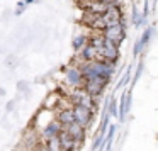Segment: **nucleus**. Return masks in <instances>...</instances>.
<instances>
[{"label":"nucleus","instance_id":"obj_1","mask_svg":"<svg viewBox=\"0 0 158 151\" xmlns=\"http://www.w3.org/2000/svg\"><path fill=\"white\" fill-rule=\"evenodd\" d=\"M107 80L109 78H104V76H94V78H90V80H83L82 88L85 90L89 95H92L94 99H97V97L102 93L104 87L107 85Z\"/></svg>","mask_w":158,"mask_h":151},{"label":"nucleus","instance_id":"obj_2","mask_svg":"<svg viewBox=\"0 0 158 151\" xmlns=\"http://www.w3.org/2000/svg\"><path fill=\"white\" fill-rule=\"evenodd\" d=\"M63 131V126L58 122V120H53V122H49L48 126L44 127L43 131H39V137H41L43 141H49V139H53V137H58L60 136V133Z\"/></svg>","mask_w":158,"mask_h":151},{"label":"nucleus","instance_id":"obj_3","mask_svg":"<svg viewBox=\"0 0 158 151\" xmlns=\"http://www.w3.org/2000/svg\"><path fill=\"white\" fill-rule=\"evenodd\" d=\"M73 114H75V122H78L82 127H87L92 120V116L94 112L87 107H82V105H73Z\"/></svg>","mask_w":158,"mask_h":151},{"label":"nucleus","instance_id":"obj_4","mask_svg":"<svg viewBox=\"0 0 158 151\" xmlns=\"http://www.w3.org/2000/svg\"><path fill=\"white\" fill-rule=\"evenodd\" d=\"M102 36L106 39H109V41H112L114 44H119V43L124 39V27H123V24L106 27V31L102 32Z\"/></svg>","mask_w":158,"mask_h":151},{"label":"nucleus","instance_id":"obj_5","mask_svg":"<svg viewBox=\"0 0 158 151\" xmlns=\"http://www.w3.org/2000/svg\"><path fill=\"white\" fill-rule=\"evenodd\" d=\"M104 17V21H106V24H107V27L109 26H117V24H123V15H121V9H119V5H110L109 7V10L106 12V14L102 15Z\"/></svg>","mask_w":158,"mask_h":151},{"label":"nucleus","instance_id":"obj_6","mask_svg":"<svg viewBox=\"0 0 158 151\" xmlns=\"http://www.w3.org/2000/svg\"><path fill=\"white\" fill-rule=\"evenodd\" d=\"M63 129H65L78 144L83 143V139H85V127H82L78 122H73V124H70V126H65Z\"/></svg>","mask_w":158,"mask_h":151},{"label":"nucleus","instance_id":"obj_7","mask_svg":"<svg viewBox=\"0 0 158 151\" xmlns=\"http://www.w3.org/2000/svg\"><path fill=\"white\" fill-rule=\"evenodd\" d=\"M58 141H60V146H61V149H63V151H73V149H77V148L80 146V144L77 143V141L73 139V137L70 136V134L66 133L65 129H63L61 133H60Z\"/></svg>","mask_w":158,"mask_h":151},{"label":"nucleus","instance_id":"obj_8","mask_svg":"<svg viewBox=\"0 0 158 151\" xmlns=\"http://www.w3.org/2000/svg\"><path fill=\"white\" fill-rule=\"evenodd\" d=\"M66 82L75 88L83 87V75L80 71V68H70L68 73H66Z\"/></svg>","mask_w":158,"mask_h":151},{"label":"nucleus","instance_id":"obj_9","mask_svg":"<svg viewBox=\"0 0 158 151\" xmlns=\"http://www.w3.org/2000/svg\"><path fill=\"white\" fill-rule=\"evenodd\" d=\"M56 120L61 124L63 127L70 126V124L75 122V114H73V107L72 109H61L58 114H56Z\"/></svg>","mask_w":158,"mask_h":151},{"label":"nucleus","instance_id":"obj_10","mask_svg":"<svg viewBox=\"0 0 158 151\" xmlns=\"http://www.w3.org/2000/svg\"><path fill=\"white\" fill-rule=\"evenodd\" d=\"M82 58L85 59V63L95 61V59H99V51H97L95 48H92L90 44H87V46H83V49H82Z\"/></svg>","mask_w":158,"mask_h":151},{"label":"nucleus","instance_id":"obj_11","mask_svg":"<svg viewBox=\"0 0 158 151\" xmlns=\"http://www.w3.org/2000/svg\"><path fill=\"white\" fill-rule=\"evenodd\" d=\"M89 44L92 46V48H95L97 51H100V49L104 48V44H106V38H104L102 34H99V36H94V38H90Z\"/></svg>","mask_w":158,"mask_h":151},{"label":"nucleus","instance_id":"obj_12","mask_svg":"<svg viewBox=\"0 0 158 151\" xmlns=\"http://www.w3.org/2000/svg\"><path fill=\"white\" fill-rule=\"evenodd\" d=\"M85 43H87L85 36H78V38H75V41H73V46H75V49H80V48H83Z\"/></svg>","mask_w":158,"mask_h":151},{"label":"nucleus","instance_id":"obj_13","mask_svg":"<svg viewBox=\"0 0 158 151\" xmlns=\"http://www.w3.org/2000/svg\"><path fill=\"white\" fill-rule=\"evenodd\" d=\"M100 2H106V4H107V0H100Z\"/></svg>","mask_w":158,"mask_h":151}]
</instances>
